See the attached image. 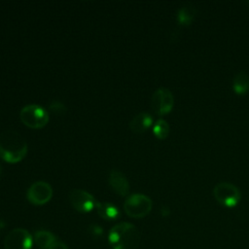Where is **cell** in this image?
<instances>
[{"mask_svg":"<svg viewBox=\"0 0 249 249\" xmlns=\"http://www.w3.org/2000/svg\"><path fill=\"white\" fill-rule=\"evenodd\" d=\"M25 139L16 130H5L0 133V158L9 163L21 161L27 154Z\"/></svg>","mask_w":249,"mask_h":249,"instance_id":"6da1fadb","label":"cell"},{"mask_svg":"<svg viewBox=\"0 0 249 249\" xmlns=\"http://www.w3.org/2000/svg\"><path fill=\"white\" fill-rule=\"evenodd\" d=\"M140 239L139 230L126 222L116 224L108 234V240L113 249H137Z\"/></svg>","mask_w":249,"mask_h":249,"instance_id":"7a4b0ae2","label":"cell"},{"mask_svg":"<svg viewBox=\"0 0 249 249\" xmlns=\"http://www.w3.org/2000/svg\"><path fill=\"white\" fill-rule=\"evenodd\" d=\"M19 119L24 125L33 129H38L44 127L48 124L50 117L43 107L36 104H29L21 108Z\"/></svg>","mask_w":249,"mask_h":249,"instance_id":"3957f363","label":"cell"},{"mask_svg":"<svg viewBox=\"0 0 249 249\" xmlns=\"http://www.w3.org/2000/svg\"><path fill=\"white\" fill-rule=\"evenodd\" d=\"M153 207L151 198L143 194H133L129 196L124 203V210L127 216L135 219L147 216Z\"/></svg>","mask_w":249,"mask_h":249,"instance_id":"277c9868","label":"cell"},{"mask_svg":"<svg viewBox=\"0 0 249 249\" xmlns=\"http://www.w3.org/2000/svg\"><path fill=\"white\" fill-rule=\"evenodd\" d=\"M213 196L225 207H234L241 199L239 189L235 185L228 182L218 183L213 189Z\"/></svg>","mask_w":249,"mask_h":249,"instance_id":"5b68a950","label":"cell"},{"mask_svg":"<svg viewBox=\"0 0 249 249\" xmlns=\"http://www.w3.org/2000/svg\"><path fill=\"white\" fill-rule=\"evenodd\" d=\"M174 104V97L172 92L166 88H159L152 95L151 106L154 112L159 116L168 114Z\"/></svg>","mask_w":249,"mask_h":249,"instance_id":"8992f818","label":"cell"},{"mask_svg":"<svg viewBox=\"0 0 249 249\" xmlns=\"http://www.w3.org/2000/svg\"><path fill=\"white\" fill-rule=\"evenodd\" d=\"M33 238L25 229L17 228L9 231L4 239L5 249H31Z\"/></svg>","mask_w":249,"mask_h":249,"instance_id":"52a82bcc","label":"cell"},{"mask_svg":"<svg viewBox=\"0 0 249 249\" xmlns=\"http://www.w3.org/2000/svg\"><path fill=\"white\" fill-rule=\"evenodd\" d=\"M53 196L52 186L45 181L33 183L27 190L26 197L34 205H43L51 200Z\"/></svg>","mask_w":249,"mask_h":249,"instance_id":"ba28073f","label":"cell"},{"mask_svg":"<svg viewBox=\"0 0 249 249\" xmlns=\"http://www.w3.org/2000/svg\"><path fill=\"white\" fill-rule=\"evenodd\" d=\"M69 201L72 207L80 213H88L95 207L94 197L81 189H73L69 193Z\"/></svg>","mask_w":249,"mask_h":249,"instance_id":"9c48e42d","label":"cell"},{"mask_svg":"<svg viewBox=\"0 0 249 249\" xmlns=\"http://www.w3.org/2000/svg\"><path fill=\"white\" fill-rule=\"evenodd\" d=\"M108 182L111 189L117 195L124 196L128 194L129 183L122 171L118 169H112L108 176Z\"/></svg>","mask_w":249,"mask_h":249,"instance_id":"30bf717a","label":"cell"},{"mask_svg":"<svg viewBox=\"0 0 249 249\" xmlns=\"http://www.w3.org/2000/svg\"><path fill=\"white\" fill-rule=\"evenodd\" d=\"M152 116L146 112H141L131 119L128 126L133 133H143L152 125Z\"/></svg>","mask_w":249,"mask_h":249,"instance_id":"8fae6325","label":"cell"},{"mask_svg":"<svg viewBox=\"0 0 249 249\" xmlns=\"http://www.w3.org/2000/svg\"><path fill=\"white\" fill-rule=\"evenodd\" d=\"M95 209L97 211V214L104 220L107 221H113L118 219L120 216L119 209L110 202H99L96 201L95 203Z\"/></svg>","mask_w":249,"mask_h":249,"instance_id":"7c38bea8","label":"cell"},{"mask_svg":"<svg viewBox=\"0 0 249 249\" xmlns=\"http://www.w3.org/2000/svg\"><path fill=\"white\" fill-rule=\"evenodd\" d=\"M232 89L238 95H243L249 90V75L244 71H239L232 80Z\"/></svg>","mask_w":249,"mask_h":249,"instance_id":"4fadbf2b","label":"cell"},{"mask_svg":"<svg viewBox=\"0 0 249 249\" xmlns=\"http://www.w3.org/2000/svg\"><path fill=\"white\" fill-rule=\"evenodd\" d=\"M33 240L41 249H49L56 240L53 233L48 231H38L35 232Z\"/></svg>","mask_w":249,"mask_h":249,"instance_id":"5bb4252c","label":"cell"},{"mask_svg":"<svg viewBox=\"0 0 249 249\" xmlns=\"http://www.w3.org/2000/svg\"><path fill=\"white\" fill-rule=\"evenodd\" d=\"M196 16V9L191 4H186L182 6L177 12V21L181 25H189L192 23Z\"/></svg>","mask_w":249,"mask_h":249,"instance_id":"9a60e30c","label":"cell"},{"mask_svg":"<svg viewBox=\"0 0 249 249\" xmlns=\"http://www.w3.org/2000/svg\"><path fill=\"white\" fill-rule=\"evenodd\" d=\"M169 129H170V127H169V124H167V122L162 119H160L154 124L153 132L157 138L165 139L169 134Z\"/></svg>","mask_w":249,"mask_h":249,"instance_id":"2e32d148","label":"cell"},{"mask_svg":"<svg viewBox=\"0 0 249 249\" xmlns=\"http://www.w3.org/2000/svg\"><path fill=\"white\" fill-rule=\"evenodd\" d=\"M49 108L54 115H57V116L63 115L64 113H66V110H67L65 105L60 101H52L49 105Z\"/></svg>","mask_w":249,"mask_h":249,"instance_id":"e0dca14e","label":"cell"},{"mask_svg":"<svg viewBox=\"0 0 249 249\" xmlns=\"http://www.w3.org/2000/svg\"><path fill=\"white\" fill-rule=\"evenodd\" d=\"M49 249H68L66 244L60 240H55V242Z\"/></svg>","mask_w":249,"mask_h":249,"instance_id":"ac0fdd59","label":"cell"},{"mask_svg":"<svg viewBox=\"0 0 249 249\" xmlns=\"http://www.w3.org/2000/svg\"><path fill=\"white\" fill-rule=\"evenodd\" d=\"M1 171H2V169H1V166H0V175H1Z\"/></svg>","mask_w":249,"mask_h":249,"instance_id":"d6986e66","label":"cell"}]
</instances>
